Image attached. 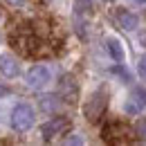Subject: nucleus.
I'll use <instances>...</instances> for the list:
<instances>
[{
	"label": "nucleus",
	"instance_id": "12",
	"mask_svg": "<svg viewBox=\"0 0 146 146\" xmlns=\"http://www.w3.org/2000/svg\"><path fill=\"white\" fill-rule=\"evenodd\" d=\"M135 133H137L142 139H146V119H139V121H137V128H135Z\"/></svg>",
	"mask_w": 146,
	"mask_h": 146
},
{
	"label": "nucleus",
	"instance_id": "14",
	"mask_svg": "<svg viewBox=\"0 0 146 146\" xmlns=\"http://www.w3.org/2000/svg\"><path fill=\"white\" fill-rule=\"evenodd\" d=\"M137 72H139V76L146 81V56L139 58V63H137Z\"/></svg>",
	"mask_w": 146,
	"mask_h": 146
},
{
	"label": "nucleus",
	"instance_id": "10",
	"mask_svg": "<svg viewBox=\"0 0 146 146\" xmlns=\"http://www.w3.org/2000/svg\"><path fill=\"white\" fill-rule=\"evenodd\" d=\"M108 52L112 56V61H117V63H121L124 61V47H121V43L117 40V38H108Z\"/></svg>",
	"mask_w": 146,
	"mask_h": 146
},
{
	"label": "nucleus",
	"instance_id": "17",
	"mask_svg": "<svg viewBox=\"0 0 146 146\" xmlns=\"http://www.w3.org/2000/svg\"><path fill=\"white\" fill-rule=\"evenodd\" d=\"M135 2H139V5H144V2H146V0H135Z\"/></svg>",
	"mask_w": 146,
	"mask_h": 146
},
{
	"label": "nucleus",
	"instance_id": "13",
	"mask_svg": "<svg viewBox=\"0 0 146 146\" xmlns=\"http://www.w3.org/2000/svg\"><path fill=\"white\" fill-rule=\"evenodd\" d=\"M112 74H117V76H121V79H124V83H128V79H130V76H128V72L124 70V68H121V65H117V68H112Z\"/></svg>",
	"mask_w": 146,
	"mask_h": 146
},
{
	"label": "nucleus",
	"instance_id": "5",
	"mask_svg": "<svg viewBox=\"0 0 146 146\" xmlns=\"http://www.w3.org/2000/svg\"><path fill=\"white\" fill-rule=\"evenodd\" d=\"M68 126H70V121H68L65 117H54V119H50L47 124H43L40 135H43V139H45V142H50V139H54L56 135H63Z\"/></svg>",
	"mask_w": 146,
	"mask_h": 146
},
{
	"label": "nucleus",
	"instance_id": "3",
	"mask_svg": "<svg viewBox=\"0 0 146 146\" xmlns=\"http://www.w3.org/2000/svg\"><path fill=\"white\" fill-rule=\"evenodd\" d=\"M144 108H146V90L144 88H133L126 104H124V110L128 115H139Z\"/></svg>",
	"mask_w": 146,
	"mask_h": 146
},
{
	"label": "nucleus",
	"instance_id": "6",
	"mask_svg": "<svg viewBox=\"0 0 146 146\" xmlns=\"http://www.w3.org/2000/svg\"><path fill=\"white\" fill-rule=\"evenodd\" d=\"M124 135H128V128L121 126V124H108V126L104 128V139L112 142V144H124V142H128Z\"/></svg>",
	"mask_w": 146,
	"mask_h": 146
},
{
	"label": "nucleus",
	"instance_id": "4",
	"mask_svg": "<svg viewBox=\"0 0 146 146\" xmlns=\"http://www.w3.org/2000/svg\"><path fill=\"white\" fill-rule=\"evenodd\" d=\"M50 79H52V74H50V70H47L45 65H34V68L27 72V86H29L32 90H40V88L47 86Z\"/></svg>",
	"mask_w": 146,
	"mask_h": 146
},
{
	"label": "nucleus",
	"instance_id": "1",
	"mask_svg": "<svg viewBox=\"0 0 146 146\" xmlns=\"http://www.w3.org/2000/svg\"><path fill=\"white\" fill-rule=\"evenodd\" d=\"M34 108L32 106H27V104H18L14 112H11V128L14 130H18V133H25V130H29V128L34 126Z\"/></svg>",
	"mask_w": 146,
	"mask_h": 146
},
{
	"label": "nucleus",
	"instance_id": "15",
	"mask_svg": "<svg viewBox=\"0 0 146 146\" xmlns=\"http://www.w3.org/2000/svg\"><path fill=\"white\" fill-rule=\"evenodd\" d=\"M65 144H83V139H81V137H70Z\"/></svg>",
	"mask_w": 146,
	"mask_h": 146
},
{
	"label": "nucleus",
	"instance_id": "16",
	"mask_svg": "<svg viewBox=\"0 0 146 146\" xmlns=\"http://www.w3.org/2000/svg\"><path fill=\"white\" fill-rule=\"evenodd\" d=\"M7 2H9V5H20L23 0H7Z\"/></svg>",
	"mask_w": 146,
	"mask_h": 146
},
{
	"label": "nucleus",
	"instance_id": "2",
	"mask_svg": "<svg viewBox=\"0 0 146 146\" xmlns=\"http://www.w3.org/2000/svg\"><path fill=\"white\" fill-rule=\"evenodd\" d=\"M106 97H108V94H106V90H97L90 99L86 101L83 112H86V117H88L90 121H97V119L101 117V112L106 110V101H108Z\"/></svg>",
	"mask_w": 146,
	"mask_h": 146
},
{
	"label": "nucleus",
	"instance_id": "11",
	"mask_svg": "<svg viewBox=\"0 0 146 146\" xmlns=\"http://www.w3.org/2000/svg\"><path fill=\"white\" fill-rule=\"evenodd\" d=\"M92 7V0H74V9H76V14H86V11H90Z\"/></svg>",
	"mask_w": 146,
	"mask_h": 146
},
{
	"label": "nucleus",
	"instance_id": "8",
	"mask_svg": "<svg viewBox=\"0 0 146 146\" xmlns=\"http://www.w3.org/2000/svg\"><path fill=\"white\" fill-rule=\"evenodd\" d=\"M0 72L11 79V76H16V74L20 72V68H18V63H16L9 54H5V56H0Z\"/></svg>",
	"mask_w": 146,
	"mask_h": 146
},
{
	"label": "nucleus",
	"instance_id": "9",
	"mask_svg": "<svg viewBox=\"0 0 146 146\" xmlns=\"http://www.w3.org/2000/svg\"><path fill=\"white\" fill-rule=\"evenodd\" d=\"M117 20H119V27H124V29H128V32L137 29V25H139L137 16H135V14H130V11H126V9H124V11H119Z\"/></svg>",
	"mask_w": 146,
	"mask_h": 146
},
{
	"label": "nucleus",
	"instance_id": "7",
	"mask_svg": "<svg viewBox=\"0 0 146 146\" xmlns=\"http://www.w3.org/2000/svg\"><path fill=\"white\" fill-rule=\"evenodd\" d=\"M58 92H61L63 99H68V101H74V99H76V83H74L72 76H63V79H61Z\"/></svg>",
	"mask_w": 146,
	"mask_h": 146
}]
</instances>
